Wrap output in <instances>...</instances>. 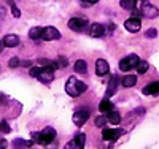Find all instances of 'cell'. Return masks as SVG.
I'll return each instance as SVG.
<instances>
[{"instance_id": "1", "label": "cell", "mask_w": 159, "mask_h": 149, "mask_svg": "<svg viewBox=\"0 0 159 149\" xmlns=\"http://www.w3.org/2000/svg\"><path fill=\"white\" fill-rule=\"evenodd\" d=\"M86 89H88V86L83 83V81H80L76 76H70L67 79V83H65V92H67L70 97L81 95L83 92H86Z\"/></svg>"}, {"instance_id": "2", "label": "cell", "mask_w": 159, "mask_h": 149, "mask_svg": "<svg viewBox=\"0 0 159 149\" xmlns=\"http://www.w3.org/2000/svg\"><path fill=\"white\" fill-rule=\"evenodd\" d=\"M56 140V130L46 127L43 132H34L32 133V141L37 144H49Z\"/></svg>"}, {"instance_id": "3", "label": "cell", "mask_w": 159, "mask_h": 149, "mask_svg": "<svg viewBox=\"0 0 159 149\" xmlns=\"http://www.w3.org/2000/svg\"><path fill=\"white\" fill-rule=\"evenodd\" d=\"M91 117V110L88 106H81V108H78V110L73 113V124L78 125V127H81L86 124V121Z\"/></svg>"}, {"instance_id": "4", "label": "cell", "mask_w": 159, "mask_h": 149, "mask_svg": "<svg viewBox=\"0 0 159 149\" xmlns=\"http://www.w3.org/2000/svg\"><path fill=\"white\" fill-rule=\"evenodd\" d=\"M139 62H140V59L137 54H129V56H126L124 59L119 60V68L123 72H130L132 68H135Z\"/></svg>"}, {"instance_id": "5", "label": "cell", "mask_w": 159, "mask_h": 149, "mask_svg": "<svg viewBox=\"0 0 159 149\" xmlns=\"http://www.w3.org/2000/svg\"><path fill=\"white\" fill-rule=\"evenodd\" d=\"M124 133L126 132L123 129H103L102 130V138L105 141H115V140H118Z\"/></svg>"}, {"instance_id": "6", "label": "cell", "mask_w": 159, "mask_h": 149, "mask_svg": "<svg viewBox=\"0 0 159 149\" xmlns=\"http://www.w3.org/2000/svg\"><path fill=\"white\" fill-rule=\"evenodd\" d=\"M86 24H88L86 18H80V16H75V18H72L69 21V27L72 30H75V32H81L86 27Z\"/></svg>"}, {"instance_id": "7", "label": "cell", "mask_w": 159, "mask_h": 149, "mask_svg": "<svg viewBox=\"0 0 159 149\" xmlns=\"http://www.w3.org/2000/svg\"><path fill=\"white\" fill-rule=\"evenodd\" d=\"M140 13H142V16H143V18H150V19H153V18H156V16L159 15V10H157L156 7L150 5V3H142Z\"/></svg>"}, {"instance_id": "8", "label": "cell", "mask_w": 159, "mask_h": 149, "mask_svg": "<svg viewBox=\"0 0 159 149\" xmlns=\"http://www.w3.org/2000/svg\"><path fill=\"white\" fill-rule=\"evenodd\" d=\"M61 38V32L57 29H54V27H45L43 29V37L42 40H45V42H51V40H59Z\"/></svg>"}, {"instance_id": "9", "label": "cell", "mask_w": 159, "mask_h": 149, "mask_svg": "<svg viewBox=\"0 0 159 149\" xmlns=\"http://www.w3.org/2000/svg\"><path fill=\"white\" fill-rule=\"evenodd\" d=\"M89 35L92 38H102L105 35V27L102 24H99V22H94L91 25V29H89Z\"/></svg>"}, {"instance_id": "10", "label": "cell", "mask_w": 159, "mask_h": 149, "mask_svg": "<svg viewBox=\"0 0 159 149\" xmlns=\"http://www.w3.org/2000/svg\"><path fill=\"white\" fill-rule=\"evenodd\" d=\"M124 27L129 30V32H139L140 27H142V22L139 18H129L126 22H124Z\"/></svg>"}, {"instance_id": "11", "label": "cell", "mask_w": 159, "mask_h": 149, "mask_svg": "<svg viewBox=\"0 0 159 149\" xmlns=\"http://www.w3.org/2000/svg\"><path fill=\"white\" fill-rule=\"evenodd\" d=\"M108 70H110L108 62L105 60V59H97V62H96V73L99 76H105V75L108 73Z\"/></svg>"}, {"instance_id": "12", "label": "cell", "mask_w": 159, "mask_h": 149, "mask_svg": "<svg viewBox=\"0 0 159 149\" xmlns=\"http://www.w3.org/2000/svg\"><path fill=\"white\" fill-rule=\"evenodd\" d=\"M2 43H3V46H7V48H15V46L19 45V37L10 33V35H7V37L2 40Z\"/></svg>"}, {"instance_id": "13", "label": "cell", "mask_w": 159, "mask_h": 149, "mask_svg": "<svg viewBox=\"0 0 159 149\" xmlns=\"http://www.w3.org/2000/svg\"><path fill=\"white\" fill-rule=\"evenodd\" d=\"M143 94L145 95H157L159 94V81H154V83H150L148 86H145Z\"/></svg>"}, {"instance_id": "14", "label": "cell", "mask_w": 159, "mask_h": 149, "mask_svg": "<svg viewBox=\"0 0 159 149\" xmlns=\"http://www.w3.org/2000/svg\"><path fill=\"white\" fill-rule=\"evenodd\" d=\"M118 76H111V79H110V83H108V89H107V94H105V99H108V97H111L113 94L116 92V89H118Z\"/></svg>"}, {"instance_id": "15", "label": "cell", "mask_w": 159, "mask_h": 149, "mask_svg": "<svg viewBox=\"0 0 159 149\" xmlns=\"http://www.w3.org/2000/svg\"><path fill=\"white\" fill-rule=\"evenodd\" d=\"M113 108H115V106H113V103H111L108 99H103V100L99 103V110H100L103 114H108V113L113 110Z\"/></svg>"}, {"instance_id": "16", "label": "cell", "mask_w": 159, "mask_h": 149, "mask_svg": "<svg viewBox=\"0 0 159 149\" xmlns=\"http://www.w3.org/2000/svg\"><path fill=\"white\" fill-rule=\"evenodd\" d=\"M119 5H121V8H124L127 11H135L137 0H119Z\"/></svg>"}, {"instance_id": "17", "label": "cell", "mask_w": 159, "mask_h": 149, "mask_svg": "<svg viewBox=\"0 0 159 149\" xmlns=\"http://www.w3.org/2000/svg\"><path fill=\"white\" fill-rule=\"evenodd\" d=\"M121 83H123L124 87H132V86H135V83H137V76L135 75H126Z\"/></svg>"}, {"instance_id": "18", "label": "cell", "mask_w": 159, "mask_h": 149, "mask_svg": "<svg viewBox=\"0 0 159 149\" xmlns=\"http://www.w3.org/2000/svg\"><path fill=\"white\" fill-rule=\"evenodd\" d=\"M107 119H108V122H111V124H119L121 122V116H119V113L115 110V108L107 114Z\"/></svg>"}, {"instance_id": "19", "label": "cell", "mask_w": 159, "mask_h": 149, "mask_svg": "<svg viewBox=\"0 0 159 149\" xmlns=\"http://www.w3.org/2000/svg\"><path fill=\"white\" fill-rule=\"evenodd\" d=\"M43 37V29L42 27H32V29L29 30V38L32 40H38Z\"/></svg>"}, {"instance_id": "20", "label": "cell", "mask_w": 159, "mask_h": 149, "mask_svg": "<svg viewBox=\"0 0 159 149\" xmlns=\"http://www.w3.org/2000/svg\"><path fill=\"white\" fill-rule=\"evenodd\" d=\"M73 141L76 143L78 149H84V144H86V135H84V133H76V135H75V138H73Z\"/></svg>"}, {"instance_id": "21", "label": "cell", "mask_w": 159, "mask_h": 149, "mask_svg": "<svg viewBox=\"0 0 159 149\" xmlns=\"http://www.w3.org/2000/svg\"><path fill=\"white\" fill-rule=\"evenodd\" d=\"M34 144V141L30 140V141H24V140H21V138H18V140H15V143H13V146H15L16 149H24V147H30Z\"/></svg>"}, {"instance_id": "22", "label": "cell", "mask_w": 159, "mask_h": 149, "mask_svg": "<svg viewBox=\"0 0 159 149\" xmlns=\"http://www.w3.org/2000/svg\"><path fill=\"white\" fill-rule=\"evenodd\" d=\"M86 70H88V67H86V62L84 60H76V64H75V72L76 73H86Z\"/></svg>"}, {"instance_id": "23", "label": "cell", "mask_w": 159, "mask_h": 149, "mask_svg": "<svg viewBox=\"0 0 159 149\" xmlns=\"http://www.w3.org/2000/svg\"><path fill=\"white\" fill-rule=\"evenodd\" d=\"M148 62L147 60H140L139 64H137V67H135V68H137V73H140V75H143V73H147V70H148Z\"/></svg>"}, {"instance_id": "24", "label": "cell", "mask_w": 159, "mask_h": 149, "mask_svg": "<svg viewBox=\"0 0 159 149\" xmlns=\"http://www.w3.org/2000/svg\"><path fill=\"white\" fill-rule=\"evenodd\" d=\"M105 121H108V119L105 117V116H99V117H96L94 122H96L97 127H103V125H105Z\"/></svg>"}, {"instance_id": "25", "label": "cell", "mask_w": 159, "mask_h": 149, "mask_svg": "<svg viewBox=\"0 0 159 149\" xmlns=\"http://www.w3.org/2000/svg\"><path fill=\"white\" fill-rule=\"evenodd\" d=\"M40 73H42V68H40V67H34V68H30V76L38 78V76H40Z\"/></svg>"}, {"instance_id": "26", "label": "cell", "mask_w": 159, "mask_h": 149, "mask_svg": "<svg viewBox=\"0 0 159 149\" xmlns=\"http://www.w3.org/2000/svg\"><path fill=\"white\" fill-rule=\"evenodd\" d=\"M11 13H13V16H15V18H19L21 16V11H19V8L16 5H11Z\"/></svg>"}, {"instance_id": "27", "label": "cell", "mask_w": 159, "mask_h": 149, "mask_svg": "<svg viewBox=\"0 0 159 149\" xmlns=\"http://www.w3.org/2000/svg\"><path fill=\"white\" fill-rule=\"evenodd\" d=\"M145 35H147L148 38H154V37L157 35V30H156V29H148L147 32H145Z\"/></svg>"}, {"instance_id": "28", "label": "cell", "mask_w": 159, "mask_h": 149, "mask_svg": "<svg viewBox=\"0 0 159 149\" xmlns=\"http://www.w3.org/2000/svg\"><path fill=\"white\" fill-rule=\"evenodd\" d=\"M8 65L11 67V68H15V67H18V65H19V59H18V57H13V59L8 62Z\"/></svg>"}, {"instance_id": "29", "label": "cell", "mask_w": 159, "mask_h": 149, "mask_svg": "<svg viewBox=\"0 0 159 149\" xmlns=\"http://www.w3.org/2000/svg\"><path fill=\"white\" fill-rule=\"evenodd\" d=\"M64 149H78V146H76V143L72 140L70 143H67V144H65V147Z\"/></svg>"}, {"instance_id": "30", "label": "cell", "mask_w": 159, "mask_h": 149, "mask_svg": "<svg viewBox=\"0 0 159 149\" xmlns=\"http://www.w3.org/2000/svg\"><path fill=\"white\" fill-rule=\"evenodd\" d=\"M56 62H57V60H56ZM57 65H59V67H67V65H69V60H65L64 57H61L59 62H57Z\"/></svg>"}, {"instance_id": "31", "label": "cell", "mask_w": 159, "mask_h": 149, "mask_svg": "<svg viewBox=\"0 0 159 149\" xmlns=\"http://www.w3.org/2000/svg\"><path fill=\"white\" fill-rule=\"evenodd\" d=\"M2 132L3 133H10V127H8V124L5 122V121H2Z\"/></svg>"}, {"instance_id": "32", "label": "cell", "mask_w": 159, "mask_h": 149, "mask_svg": "<svg viewBox=\"0 0 159 149\" xmlns=\"http://www.w3.org/2000/svg\"><path fill=\"white\" fill-rule=\"evenodd\" d=\"M81 2H83L84 5H94V3L99 2V0H81Z\"/></svg>"}, {"instance_id": "33", "label": "cell", "mask_w": 159, "mask_h": 149, "mask_svg": "<svg viewBox=\"0 0 159 149\" xmlns=\"http://www.w3.org/2000/svg\"><path fill=\"white\" fill-rule=\"evenodd\" d=\"M8 146V143H7V140L5 138H2V141H0V149H5Z\"/></svg>"}, {"instance_id": "34", "label": "cell", "mask_w": 159, "mask_h": 149, "mask_svg": "<svg viewBox=\"0 0 159 149\" xmlns=\"http://www.w3.org/2000/svg\"><path fill=\"white\" fill-rule=\"evenodd\" d=\"M140 2H142V3H148V0H140Z\"/></svg>"}]
</instances>
